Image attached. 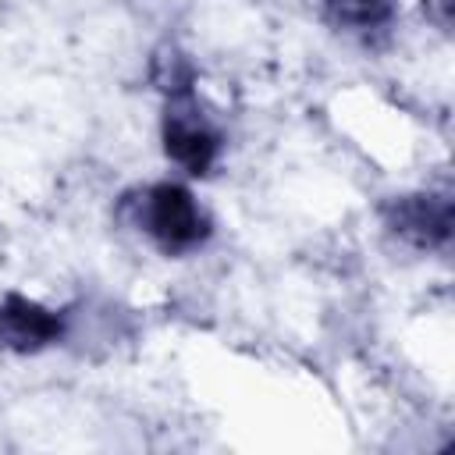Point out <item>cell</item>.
I'll use <instances>...</instances> for the list:
<instances>
[{
  "mask_svg": "<svg viewBox=\"0 0 455 455\" xmlns=\"http://www.w3.org/2000/svg\"><path fill=\"white\" fill-rule=\"evenodd\" d=\"M164 149L174 164H181L188 174H206L210 164L217 160L220 139L217 132L206 124V117L196 110L192 100H174L167 107V121H164Z\"/></svg>",
  "mask_w": 455,
  "mask_h": 455,
  "instance_id": "obj_2",
  "label": "cell"
},
{
  "mask_svg": "<svg viewBox=\"0 0 455 455\" xmlns=\"http://www.w3.org/2000/svg\"><path fill=\"white\" fill-rule=\"evenodd\" d=\"M57 338H60V320L50 309H43L39 302L11 295L0 306V341L4 345L18 348V352H32V348H43Z\"/></svg>",
  "mask_w": 455,
  "mask_h": 455,
  "instance_id": "obj_4",
  "label": "cell"
},
{
  "mask_svg": "<svg viewBox=\"0 0 455 455\" xmlns=\"http://www.w3.org/2000/svg\"><path fill=\"white\" fill-rule=\"evenodd\" d=\"M334 4L341 7V18L359 21V25L377 21V18L387 11V4H384V0H334Z\"/></svg>",
  "mask_w": 455,
  "mask_h": 455,
  "instance_id": "obj_5",
  "label": "cell"
},
{
  "mask_svg": "<svg viewBox=\"0 0 455 455\" xmlns=\"http://www.w3.org/2000/svg\"><path fill=\"white\" fill-rule=\"evenodd\" d=\"M427 14H430L441 28H448V25H451V0H427Z\"/></svg>",
  "mask_w": 455,
  "mask_h": 455,
  "instance_id": "obj_6",
  "label": "cell"
},
{
  "mask_svg": "<svg viewBox=\"0 0 455 455\" xmlns=\"http://www.w3.org/2000/svg\"><path fill=\"white\" fill-rule=\"evenodd\" d=\"M139 224L146 228V235L164 249V252H185L196 249L206 235H210V220L206 213L196 206L192 192L181 185H153L142 199H139Z\"/></svg>",
  "mask_w": 455,
  "mask_h": 455,
  "instance_id": "obj_1",
  "label": "cell"
},
{
  "mask_svg": "<svg viewBox=\"0 0 455 455\" xmlns=\"http://www.w3.org/2000/svg\"><path fill=\"white\" fill-rule=\"evenodd\" d=\"M391 231L412 245H444L451 235V203L444 196H405L391 206Z\"/></svg>",
  "mask_w": 455,
  "mask_h": 455,
  "instance_id": "obj_3",
  "label": "cell"
}]
</instances>
